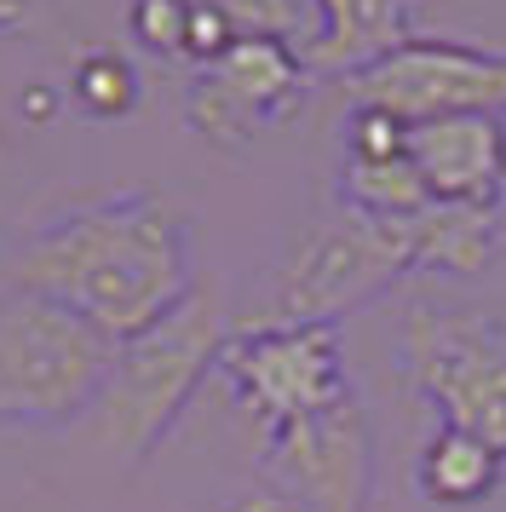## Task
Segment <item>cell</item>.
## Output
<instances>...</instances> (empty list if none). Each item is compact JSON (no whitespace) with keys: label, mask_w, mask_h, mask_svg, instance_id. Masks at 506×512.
<instances>
[{"label":"cell","mask_w":506,"mask_h":512,"mask_svg":"<svg viewBox=\"0 0 506 512\" xmlns=\"http://www.w3.org/2000/svg\"><path fill=\"white\" fill-rule=\"evenodd\" d=\"M190 18H196L190 0H133L127 6V35L167 64H190Z\"/></svg>","instance_id":"16"},{"label":"cell","mask_w":506,"mask_h":512,"mask_svg":"<svg viewBox=\"0 0 506 512\" xmlns=\"http://www.w3.org/2000/svg\"><path fill=\"white\" fill-rule=\"evenodd\" d=\"M409 271H420V219H374L334 202L282 242L242 323H340Z\"/></svg>","instance_id":"2"},{"label":"cell","mask_w":506,"mask_h":512,"mask_svg":"<svg viewBox=\"0 0 506 512\" xmlns=\"http://www.w3.org/2000/svg\"><path fill=\"white\" fill-rule=\"evenodd\" d=\"M64 87H52V81H23L18 93V121L23 127H52L58 121V110H64Z\"/></svg>","instance_id":"18"},{"label":"cell","mask_w":506,"mask_h":512,"mask_svg":"<svg viewBox=\"0 0 506 512\" xmlns=\"http://www.w3.org/2000/svg\"><path fill=\"white\" fill-rule=\"evenodd\" d=\"M35 24V0H0V35H23Z\"/></svg>","instance_id":"20"},{"label":"cell","mask_w":506,"mask_h":512,"mask_svg":"<svg viewBox=\"0 0 506 512\" xmlns=\"http://www.w3.org/2000/svg\"><path fill=\"white\" fill-rule=\"evenodd\" d=\"M219 374L242 409L265 420V432L351 397L340 323H236L219 351Z\"/></svg>","instance_id":"6"},{"label":"cell","mask_w":506,"mask_h":512,"mask_svg":"<svg viewBox=\"0 0 506 512\" xmlns=\"http://www.w3.org/2000/svg\"><path fill=\"white\" fill-rule=\"evenodd\" d=\"M115 340L46 294L0 288V432H58L92 415Z\"/></svg>","instance_id":"4"},{"label":"cell","mask_w":506,"mask_h":512,"mask_svg":"<svg viewBox=\"0 0 506 512\" xmlns=\"http://www.w3.org/2000/svg\"><path fill=\"white\" fill-rule=\"evenodd\" d=\"M225 340L230 328L219 317L213 294H202V288L184 305H173L161 323H150L144 334L121 340L110 380H104V392L87 415V438L121 466L150 461L156 443L184 415V403L196 397V386L219 369Z\"/></svg>","instance_id":"3"},{"label":"cell","mask_w":506,"mask_h":512,"mask_svg":"<svg viewBox=\"0 0 506 512\" xmlns=\"http://www.w3.org/2000/svg\"><path fill=\"white\" fill-rule=\"evenodd\" d=\"M69 104H81L92 121H121L138 110V70L127 52L115 47H98V52H81L75 70H69Z\"/></svg>","instance_id":"14"},{"label":"cell","mask_w":506,"mask_h":512,"mask_svg":"<svg viewBox=\"0 0 506 512\" xmlns=\"http://www.w3.org/2000/svg\"><path fill=\"white\" fill-rule=\"evenodd\" d=\"M345 98L363 110H386L403 127L443 116H506V52L414 35L368 70L345 75Z\"/></svg>","instance_id":"7"},{"label":"cell","mask_w":506,"mask_h":512,"mask_svg":"<svg viewBox=\"0 0 506 512\" xmlns=\"http://www.w3.org/2000/svg\"><path fill=\"white\" fill-rule=\"evenodd\" d=\"M12 173H18V150H12V133L0 127V190L12 185Z\"/></svg>","instance_id":"21"},{"label":"cell","mask_w":506,"mask_h":512,"mask_svg":"<svg viewBox=\"0 0 506 512\" xmlns=\"http://www.w3.org/2000/svg\"><path fill=\"white\" fill-rule=\"evenodd\" d=\"M414 484L426 489L432 507H478V501H489L506 484V455L495 443L472 438V432L437 426L426 438V449H420Z\"/></svg>","instance_id":"12"},{"label":"cell","mask_w":506,"mask_h":512,"mask_svg":"<svg viewBox=\"0 0 506 512\" xmlns=\"http://www.w3.org/2000/svg\"><path fill=\"white\" fill-rule=\"evenodd\" d=\"M409 162L437 208H501L506 196V121L443 116L409 127Z\"/></svg>","instance_id":"10"},{"label":"cell","mask_w":506,"mask_h":512,"mask_svg":"<svg viewBox=\"0 0 506 512\" xmlns=\"http://www.w3.org/2000/svg\"><path fill=\"white\" fill-rule=\"evenodd\" d=\"M190 265V213L161 190H115L29 231L0 259V277L58 300L121 346L196 294Z\"/></svg>","instance_id":"1"},{"label":"cell","mask_w":506,"mask_h":512,"mask_svg":"<svg viewBox=\"0 0 506 512\" xmlns=\"http://www.w3.org/2000/svg\"><path fill=\"white\" fill-rule=\"evenodd\" d=\"M501 121H506V116H501Z\"/></svg>","instance_id":"22"},{"label":"cell","mask_w":506,"mask_h":512,"mask_svg":"<svg viewBox=\"0 0 506 512\" xmlns=\"http://www.w3.org/2000/svg\"><path fill=\"white\" fill-rule=\"evenodd\" d=\"M305 58L294 41H271V35H248L230 41L213 64L190 70V93H184V116L219 150H242L265 127L288 121L305 98Z\"/></svg>","instance_id":"8"},{"label":"cell","mask_w":506,"mask_h":512,"mask_svg":"<svg viewBox=\"0 0 506 512\" xmlns=\"http://www.w3.org/2000/svg\"><path fill=\"white\" fill-rule=\"evenodd\" d=\"M190 6L213 12L236 41H248V35H271V41H294V47L305 41V0H190Z\"/></svg>","instance_id":"15"},{"label":"cell","mask_w":506,"mask_h":512,"mask_svg":"<svg viewBox=\"0 0 506 512\" xmlns=\"http://www.w3.org/2000/svg\"><path fill=\"white\" fill-rule=\"evenodd\" d=\"M501 242V208L420 213V271H483Z\"/></svg>","instance_id":"13"},{"label":"cell","mask_w":506,"mask_h":512,"mask_svg":"<svg viewBox=\"0 0 506 512\" xmlns=\"http://www.w3.org/2000/svg\"><path fill=\"white\" fill-rule=\"evenodd\" d=\"M225 512H299L288 495H276V489H248V495H236Z\"/></svg>","instance_id":"19"},{"label":"cell","mask_w":506,"mask_h":512,"mask_svg":"<svg viewBox=\"0 0 506 512\" xmlns=\"http://www.w3.org/2000/svg\"><path fill=\"white\" fill-rule=\"evenodd\" d=\"M403 363L443 426L472 432L506 455V334L489 317L460 305H414Z\"/></svg>","instance_id":"5"},{"label":"cell","mask_w":506,"mask_h":512,"mask_svg":"<svg viewBox=\"0 0 506 512\" xmlns=\"http://www.w3.org/2000/svg\"><path fill=\"white\" fill-rule=\"evenodd\" d=\"M414 41L409 0H317V29L305 35V70L311 75H357L374 58Z\"/></svg>","instance_id":"11"},{"label":"cell","mask_w":506,"mask_h":512,"mask_svg":"<svg viewBox=\"0 0 506 512\" xmlns=\"http://www.w3.org/2000/svg\"><path fill=\"white\" fill-rule=\"evenodd\" d=\"M265 489L299 512H368L374 495V426L357 392L334 409L265 432Z\"/></svg>","instance_id":"9"},{"label":"cell","mask_w":506,"mask_h":512,"mask_svg":"<svg viewBox=\"0 0 506 512\" xmlns=\"http://www.w3.org/2000/svg\"><path fill=\"white\" fill-rule=\"evenodd\" d=\"M409 150V127L386 110H363L351 104L345 116V162H397Z\"/></svg>","instance_id":"17"}]
</instances>
